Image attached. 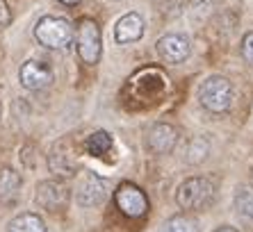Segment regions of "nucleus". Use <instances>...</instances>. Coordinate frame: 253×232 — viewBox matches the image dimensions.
Returning <instances> with one entry per match:
<instances>
[{
    "label": "nucleus",
    "instance_id": "nucleus-1",
    "mask_svg": "<svg viewBox=\"0 0 253 232\" xmlns=\"http://www.w3.org/2000/svg\"><path fill=\"white\" fill-rule=\"evenodd\" d=\"M233 98H235L233 84H230L224 76H210L201 82L199 100L212 114H224V112H228L230 107H233Z\"/></svg>",
    "mask_w": 253,
    "mask_h": 232
},
{
    "label": "nucleus",
    "instance_id": "nucleus-2",
    "mask_svg": "<svg viewBox=\"0 0 253 232\" xmlns=\"http://www.w3.org/2000/svg\"><path fill=\"white\" fill-rule=\"evenodd\" d=\"M76 32L73 25L62 16H43L35 25V39L50 50H64L71 46Z\"/></svg>",
    "mask_w": 253,
    "mask_h": 232
},
{
    "label": "nucleus",
    "instance_id": "nucleus-3",
    "mask_svg": "<svg viewBox=\"0 0 253 232\" xmlns=\"http://www.w3.org/2000/svg\"><path fill=\"white\" fill-rule=\"evenodd\" d=\"M214 198V185L208 178H187L176 189V203L183 209H203Z\"/></svg>",
    "mask_w": 253,
    "mask_h": 232
},
{
    "label": "nucleus",
    "instance_id": "nucleus-4",
    "mask_svg": "<svg viewBox=\"0 0 253 232\" xmlns=\"http://www.w3.org/2000/svg\"><path fill=\"white\" fill-rule=\"evenodd\" d=\"M76 41H78V55H80L84 64L89 66L98 64L100 55H103V43H100V30L96 25V21L83 18L80 25H78Z\"/></svg>",
    "mask_w": 253,
    "mask_h": 232
},
{
    "label": "nucleus",
    "instance_id": "nucleus-5",
    "mask_svg": "<svg viewBox=\"0 0 253 232\" xmlns=\"http://www.w3.org/2000/svg\"><path fill=\"white\" fill-rule=\"evenodd\" d=\"M107 200V182L103 178H98L96 173L87 171L80 178V185L76 189V203L80 207H98Z\"/></svg>",
    "mask_w": 253,
    "mask_h": 232
},
{
    "label": "nucleus",
    "instance_id": "nucleus-6",
    "mask_svg": "<svg viewBox=\"0 0 253 232\" xmlns=\"http://www.w3.org/2000/svg\"><path fill=\"white\" fill-rule=\"evenodd\" d=\"M114 200H117V207L121 209L126 216H130V219H139V216H144L148 212L146 193L141 192L139 187L130 185V182L119 187L117 193H114Z\"/></svg>",
    "mask_w": 253,
    "mask_h": 232
},
{
    "label": "nucleus",
    "instance_id": "nucleus-7",
    "mask_svg": "<svg viewBox=\"0 0 253 232\" xmlns=\"http://www.w3.org/2000/svg\"><path fill=\"white\" fill-rule=\"evenodd\" d=\"M18 77H21V84L30 91H42L46 89L50 82H53V69L42 62V59H30L21 66L18 71Z\"/></svg>",
    "mask_w": 253,
    "mask_h": 232
},
{
    "label": "nucleus",
    "instance_id": "nucleus-8",
    "mask_svg": "<svg viewBox=\"0 0 253 232\" xmlns=\"http://www.w3.org/2000/svg\"><path fill=\"white\" fill-rule=\"evenodd\" d=\"M37 205L50 212H59L69 203V189L57 180H42L37 185Z\"/></svg>",
    "mask_w": 253,
    "mask_h": 232
},
{
    "label": "nucleus",
    "instance_id": "nucleus-9",
    "mask_svg": "<svg viewBox=\"0 0 253 232\" xmlns=\"http://www.w3.org/2000/svg\"><path fill=\"white\" fill-rule=\"evenodd\" d=\"M178 144V130L169 123H153L146 132V146L151 153L167 155L176 148Z\"/></svg>",
    "mask_w": 253,
    "mask_h": 232
},
{
    "label": "nucleus",
    "instance_id": "nucleus-10",
    "mask_svg": "<svg viewBox=\"0 0 253 232\" xmlns=\"http://www.w3.org/2000/svg\"><path fill=\"white\" fill-rule=\"evenodd\" d=\"M48 166L59 178H73L76 175L78 162H76V157H73V153H71V141L62 139L53 146V151L48 155Z\"/></svg>",
    "mask_w": 253,
    "mask_h": 232
},
{
    "label": "nucleus",
    "instance_id": "nucleus-11",
    "mask_svg": "<svg viewBox=\"0 0 253 232\" xmlns=\"http://www.w3.org/2000/svg\"><path fill=\"white\" fill-rule=\"evenodd\" d=\"M158 52L160 57L171 62V64H180L189 57L192 46H189V39L185 35H165L158 39Z\"/></svg>",
    "mask_w": 253,
    "mask_h": 232
},
{
    "label": "nucleus",
    "instance_id": "nucleus-12",
    "mask_svg": "<svg viewBox=\"0 0 253 232\" xmlns=\"http://www.w3.org/2000/svg\"><path fill=\"white\" fill-rule=\"evenodd\" d=\"M144 30H146L144 28V18L139 14L130 12L117 21V25H114V39H117V43H135V41H139L144 37Z\"/></svg>",
    "mask_w": 253,
    "mask_h": 232
},
{
    "label": "nucleus",
    "instance_id": "nucleus-13",
    "mask_svg": "<svg viewBox=\"0 0 253 232\" xmlns=\"http://www.w3.org/2000/svg\"><path fill=\"white\" fill-rule=\"evenodd\" d=\"M233 205H235L237 219L242 223H247L249 228H253V187H249V185L237 187Z\"/></svg>",
    "mask_w": 253,
    "mask_h": 232
},
{
    "label": "nucleus",
    "instance_id": "nucleus-14",
    "mask_svg": "<svg viewBox=\"0 0 253 232\" xmlns=\"http://www.w3.org/2000/svg\"><path fill=\"white\" fill-rule=\"evenodd\" d=\"M18 192H21V175L9 166L0 168V200L12 203V200H16Z\"/></svg>",
    "mask_w": 253,
    "mask_h": 232
},
{
    "label": "nucleus",
    "instance_id": "nucleus-15",
    "mask_svg": "<svg viewBox=\"0 0 253 232\" xmlns=\"http://www.w3.org/2000/svg\"><path fill=\"white\" fill-rule=\"evenodd\" d=\"M7 232H46V223L39 214L25 212V214H18L16 219L9 221Z\"/></svg>",
    "mask_w": 253,
    "mask_h": 232
},
{
    "label": "nucleus",
    "instance_id": "nucleus-16",
    "mask_svg": "<svg viewBox=\"0 0 253 232\" xmlns=\"http://www.w3.org/2000/svg\"><path fill=\"white\" fill-rule=\"evenodd\" d=\"M84 151L94 157H103L105 153L112 151V134L105 132V130H98V132L89 134L87 141H84Z\"/></svg>",
    "mask_w": 253,
    "mask_h": 232
},
{
    "label": "nucleus",
    "instance_id": "nucleus-17",
    "mask_svg": "<svg viewBox=\"0 0 253 232\" xmlns=\"http://www.w3.org/2000/svg\"><path fill=\"white\" fill-rule=\"evenodd\" d=\"M208 155H210V141L206 137H194L185 148V162L192 164V166L206 162Z\"/></svg>",
    "mask_w": 253,
    "mask_h": 232
},
{
    "label": "nucleus",
    "instance_id": "nucleus-18",
    "mask_svg": "<svg viewBox=\"0 0 253 232\" xmlns=\"http://www.w3.org/2000/svg\"><path fill=\"white\" fill-rule=\"evenodd\" d=\"M162 232H199V226H196L194 219H189L185 214H178L167 221Z\"/></svg>",
    "mask_w": 253,
    "mask_h": 232
},
{
    "label": "nucleus",
    "instance_id": "nucleus-19",
    "mask_svg": "<svg viewBox=\"0 0 253 232\" xmlns=\"http://www.w3.org/2000/svg\"><path fill=\"white\" fill-rule=\"evenodd\" d=\"M242 57L247 59L249 64H253V32H249V35L242 39Z\"/></svg>",
    "mask_w": 253,
    "mask_h": 232
},
{
    "label": "nucleus",
    "instance_id": "nucleus-20",
    "mask_svg": "<svg viewBox=\"0 0 253 232\" xmlns=\"http://www.w3.org/2000/svg\"><path fill=\"white\" fill-rule=\"evenodd\" d=\"M12 23V9L7 7L5 0H0V28H7Z\"/></svg>",
    "mask_w": 253,
    "mask_h": 232
},
{
    "label": "nucleus",
    "instance_id": "nucleus-21",
    "mask_svg": "<svg viewBox=\"0 0 253 232\" xmlns=\"http://www.w3.org/2000/svg\"><path fill=\"white\" fill-rule=\"evenodd\" d=\"M59 2H62V5H80V2H83V0H59Z\"/></svg>",
    "mask_w": 253,
    "mask_h": 232
},
{
    "label": "nucleus",
    "instance_id": "nucleus-22",
    "mask_svg": "<svg viewBox=\"0 0 253 232\" xmlns=\"http://www.w3.org/2000/svg\"><path fill=\"white\" fill-rule=\"evenodd\" d=\"M217 232H237V230H235V228H219Z\"/></svg>",
    "mask_w": 253,
    "mask_h": 232
}]
</instances>
